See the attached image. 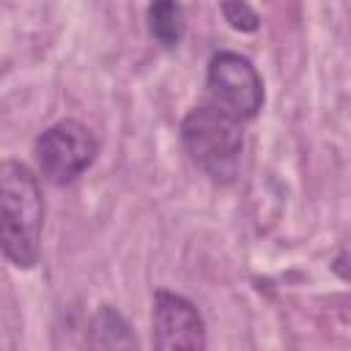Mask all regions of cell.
<instances>
[{
  "instance_id": "obj_8",
  "label": "cell",
  "mask_w": 351,
  "mask_h": 351,
  "mask_svg": "<svg viewBox=\"0 0 351 351\" xmlns=\"http://www.w3.org/2000/svg\"><path fill=\"white\" fill-rule=\"evenodd\" d=\"M219 5H222L225 19H228L236 30H244V33L258 30V14L250 8L247 0H219Z\"/></svg>"
},
{
  "instance_id": "obj_5",
  "label": "cell",
  "mask_w": 351,
  "mask_h": 351,
  "mask_svg": "<svg viewBox=\"0 0 351 351\" xmlns=\"http://www.w3.org/2000/svg\"><path fill=\"white\" fill-rule=\"evenodd\" d=\"M154 346L167 348H206V324L197 307L170 291H159L154 296Z\"/></svg>"
},
{
  "instance_id": "obj_2",
  "label": "cell",
  "mask_w": 351,
  "mask_h": 351,
  "mask_svg": "<svg viewBox=\"0 0 351 351\" xmlns=\"http://www.w3.org/2000/svg\"><path fill=\"white\" fill-rule=\"evenodd\" d=\"M181 143L186 156L214 181H230L241 162L244 134L233 115L217 104H200L181 121Z\"/></svg>"
},
{
  "instance_id": "obj_7",
  "label": "cell",
  "mask_w": 351,
  "mask_h": 351,
  "mask_svg": "<svg viewBox=\"0 0 351 351\" xmlns=\"http://www.w3.org/2000/svg\"><path fill=\"white\" fill-rule=\"evenodd\" d=\"M184 11L178 0H151L148 30L162 47H178L184 38Z\"/></svg>"
},
{
  "instance_id": "obj_1",
  "label": "cell",
  "mask_w": 351,
  "mask_h": 351,
  "mask_svg": "<svg viewBox=\"0 0 351 351\" xmlns=\"http://www.w3.org/2000/svg\"><path fill=\"white\" fill-rule=\"evenodd\" d=\"M44 200L36 173L16 162H0V250L16 269H33L41 252Z\"/></svg>"
},
{
  "instance_id": "obj_6",
  "label": "cell",
  "mask_w": 351,
  "mask_h": 351,
  "mask_svg": "<svg viewBox=\"0 0 351 351\" xmlns=\"http://www.w3.org/2000/svg\"><path fill=\"white\" fill-rule=\"evenodd\" d=\"M90 346L96 348H134L137 340L129 324L121 318L115 307H101L90 321Z\"/></svg>"
},
{
  "instance_id": "obj_4",
  "label": "cell",
  "mask_w": 351,
  "mask_h": 351,
  "mask_svg": "<svg viewBox=\"0 0 351 351\" xmlns=\"http://www.w3.org/2000/svg\"><path fill=\"white\" fill-rule=\"evenodd\" d=\"M206 85L211 104H217L236 121L255 118L263 107V80L258 69L239 52H217L208 60Z\"/></svg>"
},
{
  "instance_id": "obj_3",
  "label": "cell",
  "mask_w": 351,
  "mask_h": 351,
  "mask_svg": "<svg viewBox=\"0 0 351 351\" xmlns=\"http://www.w3.org/2000/svg\"><path fill=\"white\" fill-rule=\"evenodd\" d=\"M96 154H99V143L93 132L74 118L58 121L36 140L38 170L44 173L47 181L58 186L77 181L93 165Z\"/></svg>"
}]
</instances>
